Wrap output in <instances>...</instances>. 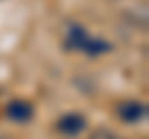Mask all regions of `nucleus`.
I'll return each mask as SVG.
<instances>
[{"mask_svg":"<svg viewBox=\"0 0 149 139\" xmlns=\"http://www.w3.org/2000/svg\"><path fill=\"white\" fill-rule=\"evenodd\" d=\"M67 47L72 50H80L85 55H100V52H107L109 50V42L102 38H95L85 27L80 25H70V32H67Z\"/></svg>","mask_w":149,"mask_h":139,"instance_id":"f257e3e1","label":"nucleus"},{"mask_svg":"<svg viewBox=\"0 0 149 139\" xmlns=\"http://www.w3.org/2000/svg\"><path fill=\"white\" fill-rule=\"evenodd\" d=\"M114 112H117V117L124 124H137V122H142L147 117V104L142 99H122Z\"/></svg>","mask_w":149,"mask_h":139,"instance_id":"f03ea898","label":"nucleus"},{"mask_svg":"<svg viewBox=\"0 0 149 139\" xmlns=\"http://www.w3.org/2000/svg\"><path fill=\"white\" fill-rule=\"evenodd\" d=\"M5 117L10 119V122L15 124H27L32 117H35V107H32V102L27 99H10L8 102V107H5Z\"/></svg>","mask_w":149,"mask_h":139,"instance_id":"7ed1b4c3","label":"nucleus"},{"mask_svg":"<svg viewBox=\"0 0 149 139\" xmlns=\"http://www.w3.org/2000/svg\"><path fill=\"white\" fill-rule=\"evenodd\" d=\"M85 127H87V119L80 112H67L57 119V132L65 137H77V134L85 132Z\"/></svg>","mask_w":149,"mask_h":139,"instance_id":"20e7f679","label":"nucleus"},{"mask_svg":"<svg viewBox=\"0 0 149 139\" xmlns=\"http://www.w3.org/2000/svg\"><path fill=\"white\" fill-rule=\"evenodd\" d=\"M90 139H124V137H119V134L112 132V129H95V132L90 134Z\"/></svg>","mask_w":149,"mask_h":139,"instance_id":"39448f33","label":"nucleus"},{"mask_svg":"<svg viewBox=\"0 0 149 139\" xmlns=\"http://www.w3.org/2000/svg\"><path fill=\"white\" fill-rule=\"evenodd\" d=\"M0 139H8V137H0Z\"/></svg>","mask_w":149,"mask_h":139,"instance_id":"423d86ee","label":"nucleus"}]
</instances>
